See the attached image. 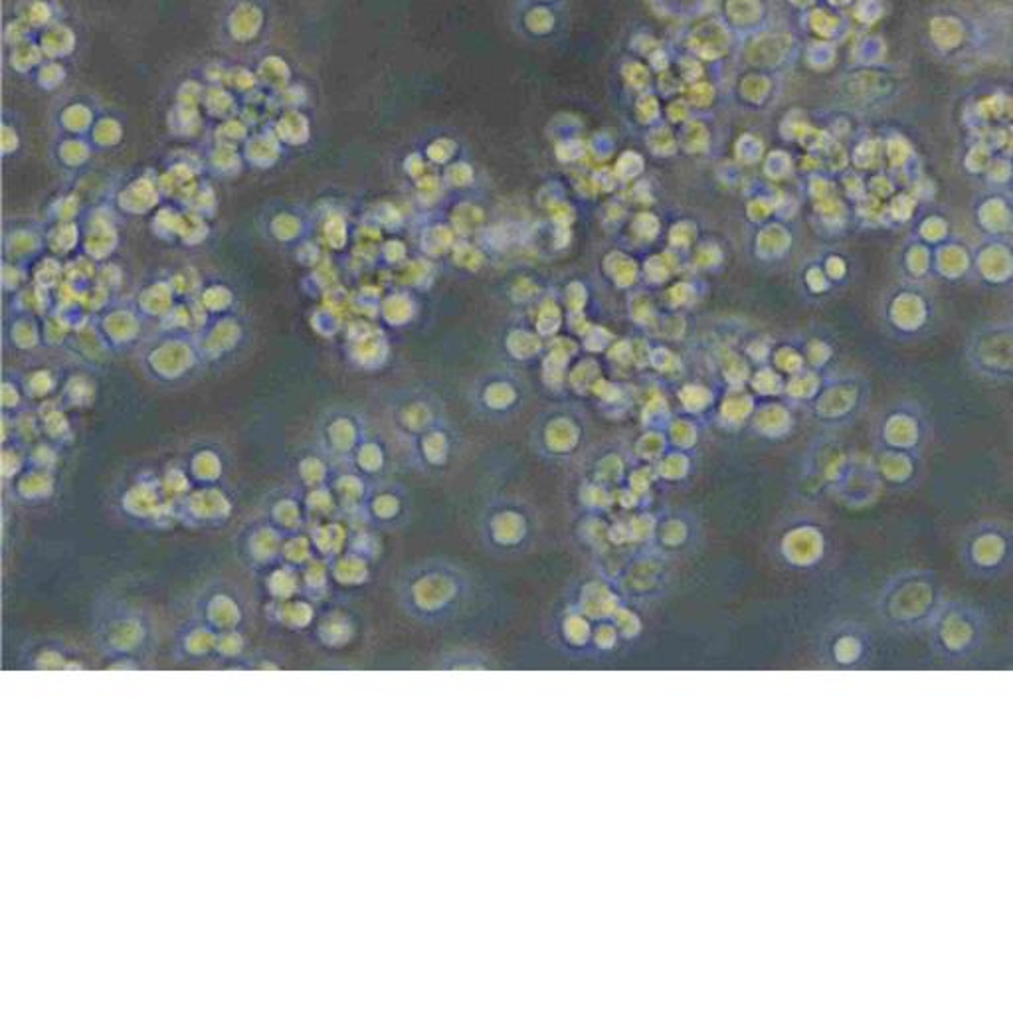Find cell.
Wrapping results in <instances>:
<instances>
[{"label":"cell","instance_id":"83f0119b","mask_svg":"<svg viewBox=\"0 0 1013 1013\" xmlns=\"http://www.w3.org/2000/svg\"><path fill=\"white\" fill-rule=\"evenodd\" d=\"M804 279H806V286H808L809 291L816 293V296H824V293H829L831 289L837 288L824 266H812L806 271Z\"/></svg>","mask_w":1013,"mask_h":1013},{"label":"cell","instance_id":"d6a6232c","mask_svg":"<svg viewBox=\"0 0 1013 1013\" xmlns=\"http://www.w3.org/2000/svg\"><path fill=\"white\" fill-rule=\"evenodd\" d=\"M240 648H242V642H240V638H238L236 633L224 635L223 642H220V651L224 650V653H230V655H232V653H238Z\"/></svg>","mask_w":1013,"mask_h":1013},{"label":"cell","instance_id":"9a60e30c","mask_svg":"<svg viewBox=\"0 0 1013 1013\" xmlns=\"http://www.w3.org/2000/svg\"><path fill=\"white\" fill-rule=\"evenodd\" d=\"M883 145V168L889 170L901 188H907L912 180L922 175V161L919 149L914 147L901 131L885 130L879 133Z\"/></svg>","mask_w":1013,"mask_h":1013},{"label":"cell","instance_id":"d4e9b609","mask_svg":"<svg viewBox=\"0 0 1013 1013\" xmlns=\"http://www.w3.org/2000/svg\"><path fill=\"white\" fill-rule=\"evenodd\" d=\"M851 161L857 170L861 173H875L883 168V145L879 135H864L859 137L856 147L851 151Z\"/></svg>","mask_w":1013,"mask_h":1013},{"label":"cell","instance_id":"836d02e7","mask_svg":"<svg viewBox=\"0 0 1013 1013\" xmlns=\"http://www.w3.org/2000/svg\"><path fill=\"white\" fill-rule=\"evenodd\" d=\"M1005 123H1013V90L1007 92V100H1005Z\"/></svg>","mask_w":1013,"mask_h":1013},{"label":"cell","instance_id":"277c9868","mask_svg":"<svg viewBox=\"0 0 1013 1013\" xmlns=\"http://www.w3.org/2000/svg\"><path fill=\"white\" fill-rule=\"evenodd\" d=\"M932 436L934 426L921 400L899 396L879 410L871 430V452H905L924 457Z\"/></svg>","mask_w":1013,"mask_h":1013},{"label":"cell","instance_id":"f1b7e54d","mask_svg":"<svg viewBox=\"0 0 1013 1013\" xmlns=\"http://www.w3.org/2000/svg\"><path fill=\"white\" fill-rule=\"evenodd\" d=\"M841 14H834V12H828V10H816L812 14V27L816 29V32H819L821 37H831L834 32L841 29Z\"/></svg>","mask_w":1013,"mask_h":1013},{"label":"cell","instance_id":"52a82bcc","mask_svg":"<svg viewBox=\"0 0 1013 1013\" xmlns=\"http://www.w3.org/2000/svg\"><path fill=\"white\" fill-rule=\"evenodd\" d=\"M871 399L874 384L867 374L857 371L841 372L826 386H821L814 404V412L821 424L831 428H846L864 416Z\"/></svg>","mask_w":1013,"mask_h":1013},{"label":"cell","instance_id":"5b68a950","mask_svg":"<svg viewBox=\"0 0 1013 1013\" xmlns=\"http://www.w3.org/2000/svg\"><path fill=\"white\" fill-rule=\"evenodd\" d=\"M962 363L978 381L1013 384V319L974 327L964 339Z\"/></svg>","mask_w":1013,"mask_h":1013},{"label":"cell","instance_id":"4dcf8cb0","mask_svg":"<svg viewBox=\"0 0 1013 1013\" xmlns=\"http://www.w3.org/2000/svg\"><path fill=\"white\" fill-rule=\"evenodd\" d=\"M215 645V638L210 633L196 632L190 635V640L186 642V648L190 653H205V651L210 650Z\"/></svg>","mask_w":1013,"mask_h":1013},{"label":"cell","instance_id":"2e32d148","mask_svg":"<svg viewBox=\"0 0 1013 1013\" xmlns=\"http://www.w3.org/2000/svg\"><path fill=\"white\" fill-rule=\"evenodd\" d=\"M871 457L885 489L911 492L921 484L924 457L905 452H871Z\"/></svg>","mask_w":1013,"mask_h":1013},{"label":"cell","instance_id":"7c38bea8","mask_svg":"<svg viewBox=\"0 0 1013 1013\" xmlns=\"http://www.w3.org/2000/svg\"><path fill=\"white\" fill-rule=\"evenodd\" d=\"M841 502L849 503L851 507H864L874 503L885 487L875 469L874 457L849 456L844 472L834 484Z\"/></svg>","mask_w":1013,"mask_h":1013},{"label":"cell","instance_id":"7402d4cb","mask_svg":"<svg viewBox=\"0 0 1013 1013\" xmlns=\"http://www.w3.org/2000/svg\"><path fill=\"white\" fill-rule=\"evenodd\" d=\"M622 600L618 596L610 592V588L604 585H588L582 595L578 598L577 608L582 610L588 618H592L595 622H602V620H612L620 608H622Z\"/></svg>","mask_w":1013,"mask_h":1013},{"label":"cell","instance_id":"3957f363","mask_svg":"<svg viewBox=\"0 0 1013 1013\" xmlns=\"http://www.w3.org/2000/svg\"><path fill=\"white\" fill-rule=\"evenodd\" d=\"M990 32L976 14L958 4H937L922 20V40L930 54L958 64L976 58L990 46Z\"/></svg>","mask_w":1013,"mask_h":1013},{"label":"cell","instance_id":"9c48e42d","mask_svg":"<svg viewBox=\"0 0 1013 1013\" xmlns=\"http://www.w3.org/2000/svg\"><path fill=\"white\" fill-rule=\"evenodd\" d=\"M937 595V580L927 570H902L885 586L881 592V604L889 614H922Z\"/></svg>","mask_w":1013,"mask_h":1013},{"label":"cell","instance_id":"e575fe53","mask_svg":"<svg viewBox=\"0 0 1013 1013\" xmlns=\"http://www.w3.org/2000/svg\"><path fill=\"white\" fill-rule=\"evenodd\" d=\"M828 2L836 9H849V7H856L857 0H828Z\"/></svg>","mask_w":1013,"mask_h":1013},{"label":"cell","instance_id":"5bb4252c","mask_svg":"<svg viewBox=\"0 0 1013 1013\" xmlns=\"http://www.w3.org/2000/svg\"><path fill=\"white\" fill-rule=\"evenodd\" d=\"M932 276L937 281H944L950 286L974 281L972 244H968L964 236L957 232L950 236L949 240L934 246Z\"/></svg>","mask_w":1013,"mask_h":1013},{"label":"cell","instance_id":"8fae6325","mask_svg":"<svg viewBox=\"0 0 1013 1013\" xmlns=\"http://www.w3.org/2000/svg\"><path fill=\"white\" fill-rule=\"evenodd\" d=\"M970 218L988 238H1013V188L982 186L970 203Z\"/></svg>","mask_w":1013,"mask_h":1013},{"label":"cell","instance_id":"ffe728a7","mask_svg":"<svg viewBox=\"0 0 1013 1013\" xmlns=\"http://www.w3.org/2000/svg\"><path fill=\"white\" fill-rule=\"evenodd\" d=\"M824 555V537L818 529L804 527L790 533L784 540V557L796 567L816 565Z\"/></svg>","mask_w":1013,"mask_h":1013},{"label":"cell","instance_id":"d6986e66","mask_svg":"<svg viewBox=\"0 0 1013 1013\" xmlns=\"http://www.w3.org/2000/svg\"><path fill=\"white\" fill-rule=\"evenodd\" d=\"M907 232L917 236L919 240L934 248V246H939L944 240H949L950 236L957 234V230H954V224H952V216L944 208L924 205L919 210L917 218L912 220Z\"/></svg>","mask_w":1013,"mask_h":1013},{"label":"cell","instance_id":"ac0fdd59","mask_svg":"<svg viewBox=\"0 0 1013 1013\" xmlns=\"http://www.w3.org/2000/svg\"><path fill=\"white\" fill-rule=\"evenodd\" d=\"M932 251L934 248L929 244L922 242L912 234H905L899 248L895 251V271L902 279L911 281H922L929 283L934 279L932 276Z\"/></svg>","mask_w":1013,"mask_h":1013},{"label":"cell","instance_id":"30bf717a","mask_svg":"<svg viewBox=\"0 0 1013 1013\" xmlns=\"http://www.w3.org/2000/svg\"><path fill=\"white\" fill-rule=\"evenodd\" d=\"M974 281L995 291L1013 289V238L982 236L972 244Z\"/></svg>","mask_w":1013,"mask_h":1013},{"label":"cell","instance_id":"44dd1931","mask_svg":"<svg viewBox=\"0 0 1013 1013\" xmlns=\"http://www.w3.org/2000/svg\"><path fill=\"white\" fill-rule=\"evenodd\" d=\"M436 670L444 671H497L499 661L482 648H449L436 660Z\"/></svg>","mask_w":1013,"mask_h":1013},{"label":"cell","instance_id":"4316f807","mask_svg":"<svg viewBox=\"0 0 1013 1013\" xmlns=\"http://www.w3.org/2000/svg\"><path fill=\"white\" fill-rule=\"evenodd\" d=\"M887 9H889L887 0H857L856 7H854V17L859 22L867 24V27H871L875 22L883 19L885 14H887Z\"/></svg>","mask_w":1013,"mask_h":1013},{"label":"cell","instance_id":"484cf974","mask_svg":"<svg viewBox=\"0 0 1013 1013\" xmlns=\"http://www.w3.org/2000/svg\"><path fill=\"white\" fill-rule=\"evenodd\" d=\"M982 186L1013 188V158L998 153L994 161H992V165L985 170Z\"/></svg>","mask_w":1013,"mask_h":1013},{"label":"cell","instance_id":"d590c367","mask_svg":"<svg viewBox=\"0 0 1013 1013\" xmlns=\"http://www.w3.org/2000/svg\"><path fill=\"white\" fill-rule=\"evenodd\" d=\"M1005 2H1007V4H1012L1013 7V0H1005Z\"/></svg>","mask_w":1013,"mask_h":1013},{"label":"cell","instance_id":"f546056e","mask_svg":"<svg viewBox=\"0 0 1013 1013\" xmlns=\"http://www.w3.org/2000/svg\"><path fill=\"white\" fill-rule=\"evenodd\" d=\"M818 389L819 381L816 372H802L799 376L794 379V382H790L792 394L799 396V399H812Z\"/></svg>","mask_w":1013,"mask_h":1013},{"label":"cell","instance_id":"1f68e13d","mask_svg":"<svg viewBox=\"0 0 1013 1013\" xmlns=\"http://www.w3.org/2000/svg\"><path fill=\"white\" fill-rule=\"evenodd\" d=\"M809 363L814 366H824L828 363L829 356H831V349L828 344L821 343V341H816V343L809 344L808 349Z\"/></svg>","mask_w":1013,"mask_h":1013},{"label":"cell","instance_id":"6da1fadb","mask_svg":"<svg viewBox=\"0 0 1013 1013\" xmlns=\"http://www.w3.org/2000/svg\"><path fill=\"white\" fill-rule=\"evenodd\" d=\"M472 585L459 568L426 565L410 572L400 585V606L414 622L444 626L464 612Z\"/></svg>","mask_w":1013,"mask_h":1013},{"label":"cell","instance_id":"7a4b0ae2","mask_svg":"<svg viewBox=\"0 0 1013 1013\" xmlns=\"http://www.w3.org/2000/svg\"><path fill=\"white\" fill-rule=\"evenodd\" d=\"M877 317L889 339L917 343L937 331L940 306L929 283L897 278L881 291Z\"/></svg>","mask_w":1013,"mask_h":1013},{"label":"cell","instance_id":"ba28073f","mask_svg":"<svg viewBox=\"0 0 1013 1013\" xmlns=\"http://www.w3.org/2000/svg\"><path fill=\"white\" fill-rule=\"evenodd\" d=\"M907 80L899 68L891 64L857 65L847 74L841 90L847 102L864 113H883L905 92Z\"/></svg>","mask_w":1013,"mask_h":1013},{"label":"cell","instance_id":"4fadbf2b","mask_svg":"<svg viewBox=\"0 0 1013 1013\" xmlns=\"http://www.w3.org/2000/svg\"><path fill=\"white\" fill-rule=\"evenodd\" d=\"M592 618L578 610L577 606L567 608L555 626V648L568 660L592 661V642H595Z\"/></svg>","mask_w":1013,"mask_h":1013},{"label":"cell","instance_id":"cb8c5ba5","mask_svg":"<svg viewBox=\"0 0 1013 1013\" xmlns=\"http://www.w3.org/2000/svg\"><path fill=\"white\" fill-rule=\"evenodd\" d=\"M921 208V203L907 188H901L897 195L887 200V206H885L887 228L895 230V228H902V226H911L912 220L917 218Z\"/></svg>","mask_w":1013,"mask_h":1013},{"label":"cell","instance_id":"8992f818","mask_svg":"<svg viewBox=\"0 0 1013 1013\" xmlns=\"http://www.w3.org/2000/svg\"><path fill=\"white\" fill-rule=\"evenodd\" d=\"M958 550L972 575H1002L1013 562V529L1002 519H980L964 529Z\"/></svg>","mask_w":1013,"mask_h":1013},{"label":"cell","instance_id":"603a6c76","mask_svg":"<svg viewBox=\"0 0 1013 1013\" xmlns=\"http://www.w3.org/2000/svg\"><path fill=\"white\" fill-rule=\"evenodd\" d=\"M995 153L994 147L984 139V137H967L962 155H960V168L968 178L980 180L984 178L985 170L992 165Z\"/></svg>","mask_w":1013,"mask_h":1013},{"label":"cell","instance_id":"e0dca14e","mask_svg":"<svg viewBox=\"0 0 1013 1013\" xmlns=\"http://www.w3.org/2000/svg\"><path fill=\"white\" fill-rule=\"evenodd\" d=\"M1005 100H1007V90L1004 87H990V90H982V92L970 95L968 102L964 103V112H962L968 137H982L985 131L1004 123Z\"/></svg>","mask_w":1013,"mask_h":1013}]
</instances>
